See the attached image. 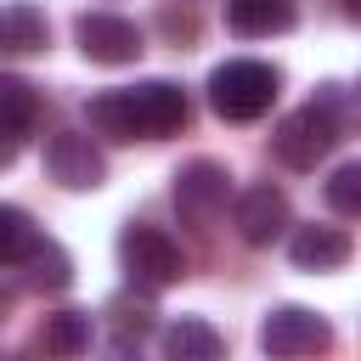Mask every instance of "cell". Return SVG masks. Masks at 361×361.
I'll list each match as a JSON object with an SVG mask.
<instances>
[{"instance_id":"cell-2","label":"cell","mask_w":361,"mask_h":361,"mask_svg":"<svg viewBox=\"0 0 361 361\" xmlns=\"http://www.w3.org/2000/svg\"><path fill=\"white\" fill-rule=\"evenodd\" d=\"M276 85H282V73H276L271 62L237 56V62H220V68L209 73V107H214L226 124H254V118L271 113Z\"/></svg>"},{"instance_id":"cell-15","label":"cell","mask_w":361,"mask_h":361,"mask_svg":"<svg viewBox=\"0 0 361 361\" xmlns=\"http://www.w3.org/2000/svg\"><path fill=\"white\" fill-rule=\"evenodd\" d=\"M0 107H6V147H0V164H11V158L23 152V141L34 135V90H28L17 73H6V79H0Z\"/></svg>"},{"instance_id":"cell-18","label":"cell","mask_w":361,"mask_h":361,"mask_svg":"<svg viewBox=\"0 0 361 361\" xmlns=\"http://www.w3.org/2000/svg\"><path fill=\"white\" fill-rule=\"evenodd\" d=\"M6 51L11 56H28V51H45V17L23 0L6 6Z\"/></svg>"},{"instance_id":"cell-9","label":"cell","mask_w":361,"mask_h":361,"mask_svg":"<svg viewBox=\"0 0 361 361\" xmlns=\"http://www.w3.org/2000/svg\"><path fill=\"white\" fill-rule=\"evenodd\" d=\"M130 102H135V118H141V141H158V135H175L186 124V90L169 85V79H141L130 85Z\"/></svg>"},{"instance_id":"cell-13","label":"cell","mask_w":361,"mask_h":361,"mask_svg":"<svg viewBox=\"0 0 361 361\" xmlns=\"http://www.w3.org/2000/svg\"><path fill=\"white\" fill-rule=\"evenodd\" d=\"M85 118L96 135L107 141H141V118H135V102H130V85L124 90H96L85 102Z\"/></svg>"},{"instance_id":"cell-5","label":"cell","mask_w":361,"mask_h":361,"mask_svg":"<svg viewBox=\"0 0 361 361\" xmlns=\"http://www.w3.org/2000/svg\"><path fill=\"white\" fill-rule=\"evenodd\" d=\"M226 192H231V175H226V164H214V158H192L186 169H175V214L186 220V226H209L220 209H226Z\"/></svg>"},{"instance_id":"cell-11","label":"cell","mask_w":361,"mask_h":361,"mask_svg":"<svg viewBox=\"0 0 361 361\" xmlns=\"http://www.w3.org/2000/svg\"><path fill=\"white\" fill-rule=\"evenodd\" d=\"M164 361H226V338L203 316H175L164 327Z\"/></svg>"},{"instance_id":"cell-4","label":"cell","mask_w":361,"mask_h":361,"mask_svg":"<svg viewBox=\"0 0 361 361\" xmlns=\"http://www.w3.org/2000/svg\"><path fill=\"white\" fill-rule=\"evenodd\" d=\"M118 254H124V271H130L141 288H169V282L186 276V254H180V243H175L169 231H158V226L130 220L124 237H118Z\"/></svg>"},{"instance_id":"cell-12","label":"cell","mask_w":361,"mask_h":361,"mask_svg":"<svg viewBox=\"0 0 361 361\" xmlns=\"http://www.w3.org/2000/svg\"><path fill=\"white\" fill-rule=\"evenodd\" d=\"M226 28L243 39L288 34L293 28V0H226Z\"/></svg>"},{"instance_id":"cell-3","label":"cell","mask_w":361,"mask_h":361,"mask_svg":"<svg viewBox=\"0 0 361 361\" xmlns=\"http://www.w3.org/2000/svg\"><path fill=\"white\" fill-rule=\"evenodd\" d=\"M259 350L271 361H305V355H327L333 350V322L305 310V305H276L259 322Z\"/></svg>"},{"instance_id":"cell-8","label":"cell","mask_w":361,"mask_h":361,"mask_svg":"<svg viewBox=\"0 0 361 361\" xmlns=\"http://www.w3.org/2000/svg\"><path fill=\"white\" fill-rule=\"evenodd\" d=\"M73 34H79V51L102 68H124L141 56V28L130 17H113V11H85L73 23Z\"/></svg>"},{"instance_id":"cell-17","label":"cell","mask_w":361,"mask_h":361,"mask_svg":"<svg viewBox=\"0 0 361 361\" xmlns=\"http://www.w3.org/2000/svg\"><path fill=\"white\" fill-rule=\"evenodd\" d=\"M34 243H39L34 220H28L17 203H6V209H0V265H6V271H17V265L34 254Z\"/></svg>"},{"instance_id":"cell-10","label":"cell","mask_w":361,"mask_h":361,"mask_svg":"<svg viewBox=\"0 0 361 361\" xmlns=\"http://www.w3.org/2000/svg\"><path fill=\"white\" fill-rule=\"evenodd\" d=\"M350 254H355V243L338 226H299L288 237V259L299 271H338V265H350Z\"/></svg>"},{"instance_id":"cell-7","label":"cell","mask_w":361,"mask_h":361,"mask_svg":"<svg viewBox=\"0 0 361 361\" xmlns=\"http://www.w3.org/2000/svg\"><path fill=\"white\" fill-rule=\"evenodd\" d=\"M231 220H237V237H243L248 248H271V243L293 226V209H288V192H282V186L259 180V186H243Z\"/></svg>"},{"instance_id":"cell-1","label":"cell","mask_w":361,"mask_h":361,"mask_svg":"<svg viewBox=\"0 0 361 361\" xmlns=\"http://www.w3.org/2000/svg\"><path fill=\"white\" fill-rule=\"evenodd\" d=\"M344 135V96L338 85H322L299 113H288L271 135V152L288 164V169H316Z\"/></svg>"},{"instance_id":"cell-6","label":"cell","mask_w":361,"mask_h":361,"mask_svg":"<svg viewBox=\"0 0 361 361\" xmlns=\"http://www.w3.org/2000/svg\"><path fill=\"white\" fill-rule=\"evenodd\" d=\"M45 169H51V180L68 186V192H96V186L107 180L102 147H96L90 135H79V130H56V135L45 141Z\"/></svg>"},{"instance_id":"cell-14","label":"cell","mask_w":361,"mask_h":361,"mask_svg":"<svg viewBox=\"0 0 361 361\" xmlns=\"http://www.w3.org/2000/svg\"><path fill=\"white\" fill-rule=\"evenodd\" d=\"M90 310H51L45 322H39V350L51 355V361H79L85 350H90Z\"/></svg>"},{"instance_id":"cell-20","label":"cell","mask_w":361,"mask_h":361,"mask_svg":"<svg viewBox=\"0 0 361 361\" xmlns=\"http://www.w3.org/2000/svg\"><path fill=\"white\" fill-rule=\"evenodd\" d=\"M338 6H344V17H350V23H361V0H338Z\"/></svg>"},{"instance_id":"cell-19","label":"cell","mask_w":361,"mask_h":361,"mask_svg":"<svg viewBox=\"0 0 361 361\" xmlns=\"http://www.w3.org/2000/svg\"><path fill=\"white\" fill-rule=\"evenodd\" d=\"M322 197H327L333 214H361V164H338V169L327 175Z\"/></svg>"},{"instance_id":"cell-16","label":"cell","mask_w":361,"mask_h":361,"mask_svg":"<svg viewBox=\"0 0 361 361\" xmlns=\"http://www.w3.org/2000/svg\"><path fill=\"white\" fill-rule=\"evenodd\" d=\"M17 271H28V288H39V293H62V288L73 282V259H68V248L51 243V237H39L34 254H28Z\"/></svg>"}]
</instances>
